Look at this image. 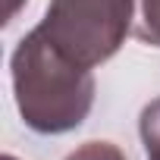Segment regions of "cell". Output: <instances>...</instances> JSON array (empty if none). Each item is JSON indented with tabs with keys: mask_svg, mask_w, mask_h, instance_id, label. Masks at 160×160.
<instances>
[{
	"mask_svg": "<svg viewBox=\"0 0 160 160\" xmlns=\"http://www.w3.org/2000/svg\"><path fill=\"white\" fill-rule=\"evenodd\" d=\"M132 35H135L141 44L160 47V0H138Z\"/></svg>",
	"mask_w": 160,
	"mask_h": 160,
	"instance_id": "obj_3",
	"label": "cell"
},
{
	"mask_svg": "<svg viewBox=\"0 0 160 160\" xmlns=\"http://www.w3.org/2000/svg\"><path fill=\"white\" fill-rule=\"evenodd\" d=\"M13 98L22 122L38 135H66L82 126L94 107V75L53 47L38 25L19 38L10 57Z\"/></svg>",
	"mask_w": 160,
	"mask_h": 160,
	"instance_id": "obj_1",
	"label": "cell"
},
{
	"mask_svg": "<svg viewBox=\"0 0 160 160\" xmlns=\"http://www.w3.org/2000/svg\"><path fill=\"white\" fill-rule=\"evenodd\" d=\"M138 0H50L38 32L78 66L98 69L135 28Z\"/></svg>",
	"mask_w": 160,
	"mask_h": 160,
	"instance_id": "obj_2",
	"label": "cell"
},
{
	"mask_svg": "<svg viewBox=\"0 0 160 160\" xmlns=\"http://www.w3.org/2000/svg\"><path fill=\"white\" fill-rule=\"evenodd\" d=\"M0 160H19V157H13V154H3V157H0Z\"/></svg>",
	"mask_w": 160,
	"mask_h": 160,
	"instance_id": "obj_6",
	"label": "cell"
},
{
	"mask_svg": "<svg viewBox=\"0 0 160 160\" xmlns=\"http://www.w3.org/2000/svg\"><path fill=\"white\" fill-rule=\"evenodd\" d=\"M138 135L144 144L148 160H160V98L151 101L138 116Z\"/></svg>",
	"mask_w": 160,
	"mask_h": 160,
	"instance_id": "obj_4",
	"label": "cell"
},
{
	"mask_svg": "<svg viewBox=\"0 0 160 160\" xmlns=\"http://www.w3.org/2000/svg\"><path fill=\"white\" fill-rule=\"evenodd\" d=\"M66 160H129V157L113 141H85L72 154H66Z\"/></svg>",
	"mask_w": 160,
	"mask_h": 160,
	"instance_id": "obj_5",
	"label": "cell"
}]
</instances>
